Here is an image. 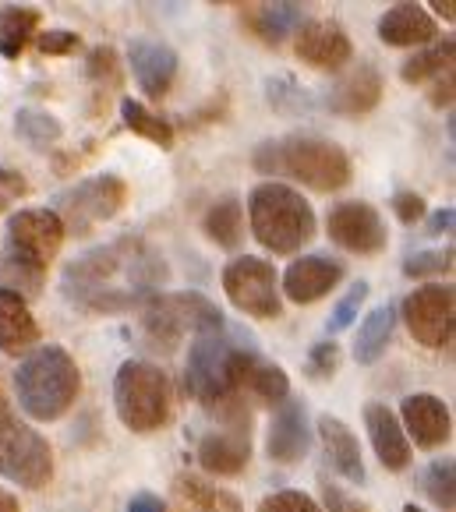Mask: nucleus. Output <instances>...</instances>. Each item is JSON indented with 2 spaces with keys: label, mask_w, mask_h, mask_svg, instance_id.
<instances>
[{
  "label": "nucleus",
  "mask_w": 456,
  "mask_h": 512,
  "mask_svg": "<svg viewBox=\"0 0 456 512\" xmlns=\"http://www.w3.org/2000/svg\"><path fill=\"white\" fill-rule=\"evenodd\" d=\"M170 279L163 255L142 237H121L68 262L61 294L82 315H128Z\"/></svg>",
  "instance_id": "nucleus-1"
},
{
  "label": "nucleus",
  "mask_w": 456,
  "mask_h": 512,
  "mask_svg": "<svg viewBox=\"0 0 456 512\" xmlns=\"http://www.w3.org/2000/svg\"><path fill=\"white\" fill-rule=\"evenodd\" d=\"M255 361H259L255 347H244L234 332H227V325L202 332L195 336V347L188 350L184 389L223 424L241 421V417H251L248 378Z\"/></svg>",
  "instance_id": "nucleus-2"
},
{
  "label": "nucleus",
  "mask_w": 456,
  "mask_h": 512,
  "mask_svg": "<svg viewBox=\"0 0 456 512\" xmlns=\"http://www.w3.org/2000/svg\"><path fill=\"white\" fill-rule=\"evenodd\" d=\"M255 170L283 174L301 181L312 191H340L350 184V156L336 142L319 135H287L276 142H262L255 149Z\"/></svg>",
  "instance_id": "nucleus-3"
},
{
  "label": "nucleus",
  "mask_w": 456,
  "mask_h": 512,
  "mask_svg": "<svg viewBox=\"0 0 456 512\" xmlns=\"http://www.w3.org/2000/svg\"><path fill=\"white\" fill-rule=\"evenodd\" d=\"M18 403L32 421H61L82 392V371L64 347H36L15 371Z\"/></svg>",
  "instance_id": "nucleus-4"
},
{
  "label": "nucleus",
  "mask_w": 456,
  "mask_h": 512,
  "mask_svg": "<svg viewBox=\"0 0 456 512\" xmlns=\"http://www.w3.org/2000/svg\"><path fill=\"white\" fill-rule=\"evenodd\" d=\"M64 223L50 209H22L8 219V244L0 255V272L11 279L8 290L39 294L46 265L54 262L64 244Z\"/></svg>",
  "instance_id": "nucleus-5"
},
{
  "label": "nucleus",
  "mask_w": 456,
  "mask_h": 512,
  "mask_svg": "<svg viewBox=\"0 0 456 512\" xmlns=\"http://www.w3.org/2000/svg\"><path fill=\"white\" fill-rule=\"evenodd\" d=\"M248 219H251V237L266 251H273V255H294L319 230L315 209L308 205V198L301 191L276 181L251 188Z\"/></svg>",
  "instance_id": "nucleus-6"
},
{
  "label": "nucleus",
  "mask_w": 456,
  "mask_h": 512,
  "mask_svg": "<svg viewBox=\"0 0 456 512\" xmlns=\"http://www.w3.org/2000/svg\"><path fill=\"white\" fill-rule=\"evenodd\" d=\"M114 407L121 424L135 435L160 431L174 410L170 378L149 361H124L114 378Z\"/></svg>",
  "instance_id": "nucleus-7"
},
{
  "label": "nucleus",
  "mask_w": 456,
  "mask_h": 512,
  "mask_svg": "<svg viewBox=\"0 0 456 512\" xmlns=\"http://www.w3.org/2000/svg\"><path fill=\"white\" fill-rule=\"evenodd\" d=\"M142 336L152 350H174L184 336H202V332L223 329V311L216 308L209 297L195 294H152L149 301L142 304Z\"/></svg>",
  "instance_id": "nucleus-8"
},
{
  "label": "nucleus",
  "mask_w": 456,
  "mask_h": 512,
  "mask_svg": "<svg viewBox=\"0 0 456 512\" xmlns=\"http://www.w3.org/2000/svg\"><path fill=\"white\" fill-rule=\"evenodd\" d=\"M0 477L29 491L46 488L54 477V452L36 428L18 421L4 389H0Z\"/></svg>",
  "instance_id": "nucleus-9"
},
{
  "label": "nucleus",
  "mask_w": 456,
  "mask_h": 512,
  "mask_svg": "<svg viewBox=\"0 0 456 512\" xmlns=\"http://www.w3.org/2000/svg\"><path fill=\"white\" fill-rule=\"evenodd\" d=\"M128 202V184L117 174H99L89 177V181H78L75 188L61 191L54 198V216L64 223V234L85 237L92 234L99 223L114 219L117 212Z\"/></svg>",
  "instance_id": "nucleus-10"
},
{
  "label": "nucleus",
  "mask_w": 456,
  "mask_h": 512,
  "mask_svg": "<svg viewBox=\"0 0 456 512\" xmlns=\"http://www.w3.org/2000/svg\"><path fill=\"white\" fill-rule=\"evenodd\" d=\"M223 294L230 297L237 311L248 318H262V322H276L283 315V294H280V276H276L273 262L255 255H241L223 269Z\"/></svg>",
  "instance_id": "nucleus-11"
},
{
  "label": "nucleus",
  "mask_w": 456,
  "mask_h": 512,
  "mask_svg": "<svg viewBox=\"0 0 456 512\" xmlns=\"http://www.w3.org/2000/svg\"><path fill=\"white\" fill-rule=\"evenodd\" d=\"M403 322L411 329V336L418 339L421 347L442 350L453 343L456 329V294L453 287H442V283H428L407 294L403 301Z\"/></svg>",
  "instance_id": "nucleus-12"
},
{
  "label": "nucleus",
  "mask_w": 456,
  "mask_h": 512,
  "mask_svg": "<svg viewBox=\"0 0 456 512\" xmlns=\"http://www.w3.org/2000/svg\"><path fill=\"white\" fill-rule=\"evenodd\" d=\"M326 234L329 241L340 244L343 251H354V255H379L389 244V230L382 223L379 209L368 202H358V198L329 209Z\"/></svg>",
  "instance_id": "nucleus-13"
},
{
  "label": "nucleus",
  "mask_w": 456,
  "mask_h": 512,
  "mask_svg": "<svg viewBox=\"0 0 456 512\" xmlns=\"http://www.w3.org/2000/svg\"><path fill=\"white\" fill-rule=\"evenodd\" d=\"M195 460L202 463V470H209L216 477L244 474V467L251 460V417L227 421L220 431H206L198 438Z\"/></svg>",
  "instance_id": "nucleus-14"
},
{
  "label": "nucleus",
  "mask_w": 456,
  "mask_h": 512,
  "mask_svg": "<svg viewBox=\"0 0 456 512\" xmlns=\"http://www.w3.org/2000/svg\"><path fill=\"white\" fill-rule=\"evenodd\" d=\"M297 57L315 71H343L354 57L350 36L340 22H326V18H312L297 29Z\"/></svg>",
  "instance_id": "nucleus-15"
},
{
  "label": "nucleus",
  "mask_w": 456,
  "mask_h": 512,
  "mask_svg": "<svg viewBox=\"0 0 456 512\" xmlns=\"http://www.w3.org/2000/svg\"><path fill=\"white\" fill-rule=\"evenodd\" d=\"M400 428L407 435V442L414 438L418 449H439L453 438V417H449V407L432 396V392H414L400 403Z\"/></svg>",
  "instance_id": "nucleus-16"
},
{
  "label": "nucleus",
  "mask_w": 456,
  "mask_h": 512,
  "mask_svg": "<svg viewBox=\"0 0 456 512\" xmlns=\"http://www.w3.org/2000/svg\"><path fill=\"white\" fill-rule=\"evenodd\" d=\"M312 449V428H308V410L301 400L287 396V400L276 407V417L269 424V438H266V452L269 460L280 463V467H294L308 456Z\"/></svg>",
  "instance_id": "nucleus-17"
},
{
  "label": "nucleus",
  "mask_w": 456,
  "mask_h": 512,
  "mask_svg": "<svg viewBox=\"0 0 456 512\" xmlns=\"http://www.w3.org/2000/svg\"><path fill=\"white\" fill-rule=\"evenodd\" d=\"M340 279H343V262L326 255H301L283 272L280 294H287L294 304H315L322 297H329V290L340 287Z\"/></svg>",
  "instance_id": "nucleus-18"
},
{
  "label": "nucleus",
  "mask_w": 456,
  "mask_h": 512,
  "mask_svg": "<svg viewBox=\"0 0 456 512\" xmlns=\"http://www.w3.org/2000/svg\"><path fill=\"white\" fill-rule=\"evenodd\" d=\"M128 64H131V75H135L138 89L149 99H163L174 89L177 53L170 50L167 43H156V39H131Z\"/></svg>",
  "instance_id": "nucleus-19"
},
{
  "label": "nucleus",
  "mask_w": 456,
  "mask_h": 512,
  "mask_svg": "<svg viewBox=\"0 0 456 512\" xmlns=\"http://www.w3.org/2000/svg\"><path fill=\"white\" fill-rule=\"evenodd\" d=\"M382 99V75L375 64H358L354 71L340 78V82L329 89L326 106L340 117H361V113H372Z\"/></svg>",
  "instance_id": "nucleus-20"
},
{
  "label": "nucleus",
  "mask_w": 456,
  "mask_h": 512,
  "mask_svg": "<svg viewBox=\"0 0 456 512\" xmlns=\"http://www.w3.org/2000/svg\"><path fill=\"white\" fill-rule=\"evenodd\" d=\"M365 431L372 438V449L379 456V463L393 474L411 467V442L403 435L396 414L386 407V403H368L365 407Z\"/></svg>",
  "instance_id": "nucleus-21"
},
{
  "label": "nucleus",
  "mask_w": 456,
  "mask_h": 512,
  "mask_svg": "<svg viewBox=\"0 0 456 512\" xmlns=\"http://www.w3.org/2000/svg\"><path fill=\"white\" fill-rule=\"evenodd\" d=\"M379 39L386 46H428L439 39V25L418 4H393L379 18Z\"/></svg>",
  "instance_id": "nucleus-22"
},
{
  "label": "nucleus",
  "mask_w": 456,
  "mask_h": 512,
  "mask_svg": "<svg viewBox=\"0 0 456 512\" xmlns=\"http://www.w3.org/2000/svg\"><path fill=\"white\" fill-rule=\"evenodd\" d=\"M319 438L322 449H326L329 467L340 477H347L350 484H365V460H361V445L354 438V431L333 414L319 417Z\"/></svg>",
  "instance_id": "nucleus-23"
},
{
  "label": "nucleus",
  "mask_w": 456,
  "mask_h": 512,
  "mask_svg": "<svg viewBox=\"0 0 456 512\" xmlns=\"http://www.w3.org/2000/svg\"><path fill=\"white\" fill-rule=\"evenodd\" d=\"M241 22L251 36L266 46H280L287 36H294L308 18H304L301 4H244Z\"/></svg>",
  "instance_id": "nucleus-24"
},
{
  "label": "nucleus",
  "mask_w": 456,
  "mask_h": 512,
  "mask_svg": "<svg viewBox=\"0 0 456 512\" xmlns=\"http://www.w3.org/2000/svg\"><path fill=\"white\" fill-rule=\"evenodd\" d=\"M39 343V325L22 294L0 287V354L18 357Z\"/></svg>",
  "instance_id": "nucleus-25"
},
{
  "label": "nucleus",
  "mask_w": 456,
  "mask_h": 512,
  "mask_svg": "<svg viewBox=\"0 0 456 512\" xmlns=\"http://www.w3.org/2000/svg\"><path fill=\"white\" fill-rule=\"evenodd\" d=\"M202 230L206 237L223 251H237L244 241V209H241V198L237 195H223L216 198L213 205L206 209L202 216Z\"/></svg>",
  "instance_id": "nucleus-26"
},
{
  "label": "nucleus",
  "mask_w": 456,
  "mask_h": 512,
  "mask_svg": "<svg viewBox=\"0 0 456 512\" xmlns=\"http://www.w3.org/2000/svg\"><path fill=\"white\" fill-rule=\"evenodd\" d=\"M393 329H396V308L393 304H382V308L368 311V318L361 322L358 339H354V361L358 364H379L382 354L393 343Z\"/></svg>",
  "instance_id": "nucleus-27"
},
{
  "label": "nucleus",
  "mask_w": 456,
  "mask_h": 512,
  "mask_svg": "<svg viewBox=\"0 0 456 512\" xmlns=\"http://www.w3.org/2000/svg\"><path fill=\"white\" fill-rule=\"evenodd\" d=\"M39 15L36 8H18V4H0V57L18 61V53L29 46V39L36 36Z\"/></svg>",
  "instance_id": "nucleus-28"
},
{
  "label": "nucleus",
  "mask_w": 456,
  "mask_h": 512,
  "mask_svg": "<svg viewBox=\"0 0 456 512\" xmlns=\"http://www.w3.org/2000/svg\"><path fill=\"white\" fill-rule=\"evenodd\" d=\"M174 491L195 512H244L241 498L230 495V491H223V488H216V484H209L206 477L177 474L174 477Z\"/></svg>",
  "instance_id": "nucleus-29"
},
{
  "label": "nucleus",
  "mask_w": 456,
  "mask_h": 512,
  "mask_svg": "<svg viewBox=\"0 0 456 512\" xmlns=\"http://www.w3.org/2000/svg\"><path fill=\"white\" fill-rule=\"evenodd\" d=\"M453 57H456V43L453 39H435L425 50H418L414 57H407L400 68V78L407 85H421L428 78L442 75V71H453Z\"/></svg>",
  "instance_id": "nucleus-30"
},
{
  "label": "nucleus",
  "mask_w": 456,
  "mask_h": 512,
  "mask_svg": "<svg viewBox=\"0 0 456 512\" xmlns=\"http://www.w3.org/2000/svg\"><path fill=\"white\" fill-rule=\"evenodd\" d=\"M121 117H124V128H128L131 135L160 145V149H174V128H170V121L156 117V113H152L149 106L138 103V99H131V96L121 99Z\"/></svg>",
  "instance_id": "nucleus-31"
},
{
  "label": "nucleus",
  "mask_w": 456,
  "mask_h": 512,
  "mask_svg": "<svg viewBox=\"0 0 456 512\" xmlns=\"http://www.w3.org/2000/svg\"><path fill=\"white\" fill-rule=\"evenodd\" d=\"M15 135L22 138L25 145H32V149L46 152V149H54V145L61 142L64 128H61V121H57L54 113L36 110V106H22V110L15 113Z\"/></svg>",
  "instance_id": "nucleus-32"
},
{
  "label": "nucleus",
  "mask_w": 456,
  "mask_h": 512,
  "mask_svg": "<svg viewBox=\"0 0 456 512\" xmlns=\"http://www.w3.org/2000/svg\"><path fill=\"white\" fill-rule=\"evenodd\" d=\"M290 396V378L280 364H269V361H255L248 378V400L251 403H266V407H280L283 400Z\"/></svg>",
  "instance_id": "nucleus-33"
},
{
  "label": "nucleus",
  "mask_w": 456,
  "mask_h": 512,
  "mask_svg": "<svg viewBox=\"0 0 456 512\" xmlns=\"http://www.w3.org/2000/svg\"><path fill=\"white\" fill-rule=\"evenodd\" d=\"M85 75L96 89V99H107L110 92L121 89V61H117L114 46H92L89 61H85Z\"/></svg>",
  "instance_id": "nucleus-34"
},
{
  "label": "nucleus",
  "mask_w": 456,
  "mask_h": 512,
  "mask_svg": "<svg viewBox=\"0 0 456 512\" xmlns=\"http://www.w3.org/2000/svg\"><path fill=\"white\" fill-rule=\"evenodd\" d=\"M421 488H425L428 502H432L435 509L453 512V505H456V470H453V460H449V456L435 460L432 467L425 470V477H421Z\"/></svg>",
  "instance_id": "nucleus-35"
},
{
  "label": "nucleus",
  "mask_w": 456,
  "mask_h": 512,
  "mask_svg": "<svg viewBox=\"0 0 456 512\" xmlns=\"http://www.w3.org/2000/svg\"><path fill=\"white\" fill-rule=\"evenodd\" d=\"M453 272V248L439 251H414L407 262H403V276L411 279H428V276H446Z\"/></svg>",
  "instance_id": "nucleus-36"
},
{
  "label": "nucleus",
  "mask_w": 456,
  "mask_h": 512,
  "mask_svg": "<svg viewBox=\"0 0 456 512\" xmlns=\"http://www.w3.org/2000/svg\"><path fill=\"white\" fill-rule=\"evenodd\" d=\"M365 301H368V283H365V279H358V283H354V287L347 290V297H343V301L333 308V315H329L326 329L333 332V336H336V332H343V329H350Z\"/></svg>",
  "instance_id": "nucleus-37"
},
{
  "label": "nucleus",
  "mask_w": 456,
  "mask_h": 512,
  "mask_svg": "<svg viewBox=\"0 0 456 512\" xmlns=\"http://www.w3.org/2000/svg\"><path fill=\"white\" fill-rule=\"evenodd\" d=\"M304 371H308V378H315V382H326V378H333L336 371H340V347H336L333 339H326V343H315V347L308 350Z\"/></svg>",
  "instance_id": "nucleus-38"
},
{
  "label": "nucleus",
  "mask_w": 456,
  "mask_h": 512,
  "mask_svg": "<svg viewBox=\"0 0 456 512\" xmlns=\"http://www.w3.org/2000/svg\"><path fill=\"white\" fill-rule=\"evenodd\" d=\"M259 512H322L319 502L304 491H273L259 502Z\"/></svg>",
  "instance_id": "nucleus-39"
},
{
  "label": "nucleus",
  "mask_w": 456,
  "mask_h": 512,
  "mask_svg": "<svg viewBox=\"0 0 456 512\" xmlns=\"http://www.w3.org/2000/svg\"><path fill=\"white\" fill-rule=\"evenodd\" d=\"M36 43H39V53H46V57H64V53H75L78 46H82V36L68 29H46Z\"/></svg>",
  "instance_id": "nucleus-40"
},
{
  "label": "nucleus",
  "mask_w": 456,
  "mask_h": 512,
  "mask_svg": "<svg viewBox=\"0 0 456 512\" xmlns=\"http://www.w3.org/2000/svg\"><path fill=\"white\" fill-rule=\"evenodd\" d=\"M393 212L403 226H414L418 219H425V198H421L418 191H396Z\"/></svg>",
  "instance_id": "nucleus-41"
},
{
  "label": "nucleus",
  "mask_w": 456,
  "mask_h": 512,
  "mask_svg": "<svg viewBox=\"0 0 456 512\" xmlns=\"http://www.w3.org/2000/svg\"><path fill=\"white\" fill-rule=\"evenodd\" d=\"M29 195V181L11 166H0V209H8L15 198Z\"/></svg>",
  "instance_id": "nucleus-42"
},
{
  "label": "nucleus",
  "mask_w": 456,
  "mask_h": 512,
  "mask_svg": "<svg viewBox=\"0 0 456 512\" xmlns=\"http://www.w3.org/2000/svg\"><path fill=\"white\" fill-rule=\"evenodd\" d=\"M322 495H326V509L329 512H368L365 502L343 495V491L336 488V484H329V481H322Z\"/></svg>",
  "instance_id": "nucleus-43"
},
{
  "label": "nucleus",
  "mask_w": 456,
  "mask_h": 512,
  "mask_svg": "<svg viewBox=\"0 0 456 512\" xmlns=\"http://www.w3.org/2000/svg\"><path fill=\"white\" fill-rule=\"evenodd\" d=\"M428 103H432L435 110H442V106L449 110V106H453V71H446V75L432 85V92H428Z\"/></svg>",
  "instance_id": "nucleus-44"
},
{
  "label": "nucleus",
  "mask_w": 456,
  "mask_h": 512,
  "mask_svg": "<svg viewBox=\"0 0 456 512\" xmlns=\"http://www.w3.org/2000/svg\"><path fill=\"white\" fill-rule=\"evenodd\" d=\"M453 219H456V212H453V209H449V205H446V209H439V212H435L432 219H428L425 234H428V237H442V234H453Z\"/></svg>",
  "instance_id": "nucleus-45"
},
{
  "label": "nucleus",
  "mask_w": 456,
  "mask_h": 512,
  "mask_svg": "<svg viewBox=\"0 0 456 512\" xmlns=\"http://www.w3.org/2000/svg\"><path fill=\"white\" fill-rule=\"evenodd\" d=\"M124 512H167V505H163L160 495H152V491H138Z\"/></svg>",
  "instance_id": "nucleus-46"
},
{
  "label": "nucleus",
  "mask_w": 456,
  "mask_h": 512,
  "mask_svg": "<svg viewBox=\"0 0 456 512\" xmlns=\"http://www.w3.org/2000/svg\"><path fill=\"white\" fill-rule=\"evenodd\" d=\"M432 8H435V15H439V18H446V22L449 25H453L456 22V4H453V0H435V4H432Z\"/></svg>",
  "instance_id": "nucleus-47"
},
{
  "label": "nucleus",
  "mask_w": 456,
  "mask_h": 512,
  "mask_svg": "<svg viewBox=\"0 0 456 512\" xmlns=\"http://www.w3.org/2000/svg\"><path fill=\"white\" fill-rule=\"evenodd\" d=\"M0 512H22V505H18V498L11 495L8 488H0Z\"/></svg>",
  "instance_id": "nucleus-48"
},
{
  "label": "nucleus",
  "mask_w": 456,
  "mask_h": 512,
  "mask_svg": "<svg viewBox=\"0 0 456 512\" xmlns=\"http://www.w3.org/2000/svg\"><path fill=\"white\" fill-rule=\"evenodd\" d=\"M403 512H425V509H418V505H403Z\"/></svg>",
  "instance_id": "nucleus-49"
}]
</instances>
